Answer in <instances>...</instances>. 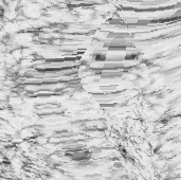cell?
<instances>
[{
  "mask_svg": "<svg viewBox=\"0 0 181 180\" xmlns=\"http://www.w3.org/2000/svg\"><path fill=\"white\" fill-rule=\"evenodd\" d=\"M36 142L39 144V145H43L48 142V138L46 136H43V137H37L36 138Z\"/></svg>",
  "mask_w": 181,
  "mask_h": 180,
  "instance_id": "2",
  "label": "cell"
},
{
  "mask_svg": "<svg viewBox=\"0 0 181 180\" xmlns=\"http://www.w3.org/2000/svg\"><path fill=\"white\" fill-rule=\"evenodd\" d=\"M19 148H20V150H21L22 153H27V152H29L30 150V148H31V143L29 141H24L22 140L21 142L19 143Z\"/></svg>",
  "mask_w": 181,
  "mask_h": 180,
  "instance_id": "1",
  "label": "cell"
}]
</instances>
